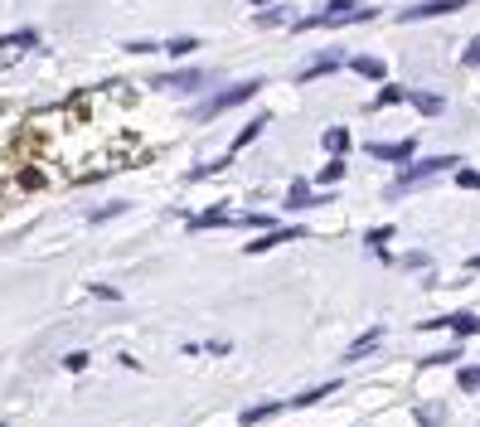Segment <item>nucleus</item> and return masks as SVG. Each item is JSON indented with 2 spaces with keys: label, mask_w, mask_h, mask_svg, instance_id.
Returning <instances> with one entry per match:
<instances>
[{
  "label": "nucleus",
  "mask_w": 480,
  "mask_h": 427,
  "mask_svg": "<svg viewBox=\"0 0 480 427\" xmlns=\"http://www.w3.org/2000/svg\"><path fill=\"white\" fill-rule=\"evenodd\" d=\"M253 93H257V83H243V88H228V93H223L218 103H209L204 112H199V117H213V112H223V107H238V103H248Z\"/></svg>",
  "instance_id": "f257e3e1"
},
{
  "label": "nucleus",
  "mask_w": 480,
  "mask_h": 427,
  "mask_svg": "<svg viewBox=\"0 0 480 427\" xmlns=\"http://www.w3.org/2000/svg\"><path fill=\"white\" fill-rule=\"evenodd\" d=\"M451 10H461V0H427V5H412L403 20H432V15H451Z\"/></svg>",
  "instance_id": "f03ea898"
},
{
  "label": "nucleus",
  "mask_w": 480,
  "mask_h": 427,
  "mask_svg": "<svg viewBox=\"0 0 480 427\" xmlns=\"http://www.w3.org/2000/svg\"><path fill=\"white\" fill-rule=\"evenodd\" d=\"M369 151H374L379 160H403V156L412 151V141H403V146H369Z\"/></svg>",
  "instance_id": "7ed1b4c3"
},
{
  "label": "nucleus",
  "mask_w": 480,
  "mask_h": 427,
  "mask_svg": "<svg viewBox=\"0 0 480 427\" xmlns=\"http://www.w3.org/2000/svg\"><path fill=\"white\" fill-rule=\"evenodd\" d=\"M156 88H185V93H190V88H199V73H180V78H160Z\"/></svg>",
  "instance_id": "20e7f679"
},
{
  "label": "nucleus",
  "mask_w": 480,
  "mask_h": 427,
  "mask_svg": "<svg viewBox=\"0 0 480 427\" xmlns=\"http://www.w3.org/2000/svg\"><path fill=\"white\" fill-rule=\"evenodd\" d=\"M354 73H364V78H384V59H359Z\"/></svg>",
  "instance_id": "39448f33"
},
{
  "label": "nucleus",
  "mask_w": 480,
  "mask_h": 427,
  "mask_svg": "<svg viewBox=\"0 0 480 427\" xmlns=\"http://www.w3.org/2000/svg\"><path fill=\"white\" fill-rule=\"evenodd\" d=\"M325 146H330V151H345V146H350V131H345V126H330V131H325Z\"/></svg>",
  "instance_id": "423d86ee"
},
{
  "label": "nucleus",
  "mask_w": 480,
  "mask_h": 427,
  "mask_svg": "<svg viewBox=\"0 0 480 427\" xmlns=\"http://www.w3.org/2000/svg\"><path fill=\"white\" fill-rule=\"evenodd\" d=\"M451 330H456V335H471V330H476V316H451Z\"/></svg>",
  "instance_id": "0eeeda50"
},
{
  "label": "nucleus",
  "mask_w": 480,
  "mask_h": 427,
  "mask_svg": "<svg viewBox=\"0 0 480 427\" xmlns=\"http://www.w3.org/2000/svg\"><path fill=\"white\" fill-rule=\"evenodd\" d=\"M417 107H422V112H432V117H437V112H442V98H432V93H422V98H417Z\"/></svg>",
  "instance_id": "6e6552de"
},
{
  "label": "nucleus",
  "mask_w": 480,
  "mask_h": 427,
  "mask_svg": "<svg viewBox=\"0 0 480 427\" xmlns=\"http://www.w3.org/2000/svg\"><path fill=\"white\" fill-rule=\"evenodd\" d=\"M398 98H403L398 88H384V93H379V103H374V107H388V103H398Z\"/></svg>",
  "instance_id": "1a4fd4ad"
},
{
  "label": "nucleus",
  "mask_w": 480,
  "mask_h": 427,
  "mask_svg": "<svg viewBox=\"0 0 480 427\" xmlns=\"http://www.w3.org/2000/svg\"><path fill=\"white\" fill-rule=\"evenodd\" d=\"M476 267H480V257H476Z\"/></svg>",
  "instance_id": "9d476101"
}]
</instances>
